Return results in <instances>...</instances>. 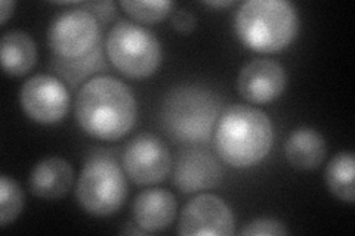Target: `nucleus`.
I'll list each match as a JSON object with an SVG mask.
<instances>
[{
    "instance_id": "obj_6",
    "label": "nucleus",
    "mask_w": 355,
    "mask_h": 236,
    "mask_svg": "<svg viewBox=\"0 0 355 236\" xmlns=\"http://www.w3.org/2000/svg\"><path fill=\"white\" fill-rule=\"evenodd\" d=\"M105 51L110 62L129 78H148L159 70L163 52L154 33L126 19L110 30Z\"/></svg>"
},
{
    "instance_id": "obj_3",
    "label": "nucleus",
    "mask_w": 355,
    "mask_h": 236,
    "mask_svg": "<svg viewBox=\"0 0 355 236\" xmlns=\"http://www.w3.org/2000/svg\"><path fill=\"white\" fill-rule=\"evenodd\" d=\"M234 28L240 42L250 51L277 53L296 39L299 15L286 0H249L239 8Z\"/></svg>"
},
{
    "instance_id": "obj_5",
    "label": "nucleus",
    "mask_w": 355,
    "mask_h": 236,
    "mask_svg": "<svg viewBox=\"0 0 355 236\" xmlns=\"http://www.w3.org/2000/svg\"><path fill=\"white\" fill-rule=\"evenodd\" d=\"M79 206L95 217L113 216L128 198V181L119 163L107 152L86 160L76 186Z\"/></svg>"
},
{
    "instance_id": "obj_1",
    "label": "nucleus",
    "mask_w": 355,
    "mask_h": 236,
    "mask_svg": "<svg viewBox=\"0 0 355 236\" xmlns=\"http://www.w3.org/2000/svg\"><path fill=\"white\" fill-rule=\"evenodd\" d=\"M74 112L77 122L89 136L117 140L135 127L138 105L123 82L111 75H96L77 93Z\"/></svg>"
},
{
    "instance_id": "obj_25",
    "label": "nucleus",
    "mask_w": 355,
    "mask_h": 236,
    "mask_svg": "<svg viewBox=\"0 0 355 236\" xmlns=\"http://www.w3.org/2000/svg\"><path fill=\"white\" fill-rule=\"evenodd\" d=\"M207 6H212V8H227V6H231L234 5V2L232 0H228V2H225V0H222V2H206Z\"/></svg>"
},
{
    "instance_id": "obj_20",
    "label": "nucleus",
    "mask_w": 355,
    "mask_h": 236,
    "mask_svg": "<svg viewBox=\"0 0 355 236\" xmlns=\"http://www.w3.org/2000/svg\"><path fill=\"white\" fill-rule=\"evenodd\" d=\"M125 12L139 22L146 24H155L163 21L173 8L169 0H151V2H135V0H123L120 2Z\"/></svg>"
},
{
    "instance_id": "obj_19",
    "label": "nucleus",
    "mask_w": 355,
    "mask_h": 236,
    "mask_svg": "<svg viewBox=\"0 0 355 236\" xmlns=\"http://www.w3.org/2000/svg\"><path fill=\"white\" fill-rule=\"evenodd\" d=\"M24 194L12 177L0 176V226L6 228L24 208Z\"/></svg>"
},
{
    "instance_id": "obj_7",
    "label": "nucleus",
    "mask_w": 355,
    "mask_h": 236,
    "mask_svg": "<svg viewBox=\"0 0 355 236\" xmlns=\"http://www.w3.org/2000/svg\"><path fill=\"white\" fill-rule=\"evenodd\" d=\"M48 40L57 58L80 60L98 49L101 27L98 19L87 10L82 8L70 9L53 19Z\"/></svg>"
},
{
    "instance_id": "obj_17",
    "label": "nucleus",
    "mask_w": 355,
    "mask_h": 236,
    "mask_svg": "<svg viewBox=\"0 0 355 236\" xmlns=\"http://www.w3.org/2000/svg\"><path fill=\"white\" fill-rule=\"evenodd\" d=\"M354 173L355 160L352 152H339L326 168V183L329 190L348 204H354L355 201Z\"/></svg>"
},
{
    "instance_id": "obj_4",
    "label": "nucleus",
    "mask_w": 355,
    "mask_h": 236,
    "mask_svg": "<svg viewBox=\"0 0 355 236\" xmlns=\"http://www.w3.org/2000/svg\"><path fill=\"white\" fill-rule=\"evenodd\" d=\"M220 114V99L200 86H180L164 98L162 126L173 140L196 143L206 140Z\"/></svg>"
},
{
    "instance_id": "obj_16",
    "label": "nucleus",
    "mask_w": 355,
    "mask_h": 236,
    "mask_svg": "<svg viewBox=\"0 0 355 236\" xmlns=\"http://www.w3.org/2000/svg\"><path fill=\"white\" fill-rule=\"evenodd\" d=\"M2 66L10 77L26 75L37 62V46L26 31L10 30L2 36Z\"/></svg>"
},
{
    "instance_id": "obj_14",
    "label": "nucleus",
    "mask_w": 355,
    "mask_h": 236,
    "mask_svg": "<svg viewBox=\"0 0 355 236\" xmlns=\"http://www.w3.org/2000/svg\"><path fill=\"white\" fill-rule=\"evenodd\" d=\"M28 183L35 197L48 201L60 199L70 192L74 183V170L61 156H48L33 167Z\"/></svg>"
},
{
    "instance_id": "obj_15",
    "label": "nucleus",
    "mask_w": 355,
    "mask_h": 236,
    "mask_svg": "<svg viewBox=\"0 0 355 236\" xmlns=\"http://www.w3.org/2000/svg\"><path fill=\"white\" fill-rule=\"evenodd\" d=\"M327 154L326 140L321 134L309 127L296 129L284 145L286 160L297 170H315L324 161Z\"/></svg>"
},
{
    "instance_id": "obj_21",
    "label": "nucleus",
    "mask_w": 355,
    "mask_h": 236,
    "mask_svg": "<svg viewBox=\"0 0 355 236\" xmlns=\"http://www.w3.org/2000/svg\"><path fill=\"white\" fill-rule=\"evenodd\" d=\"M243 236H283L288 235L286 224L275 219H254L249 221L240 232Z\"/></svg>"
},
{
    "instance_id": "obj_22",
    "label": "nucleus",
    "mask_w": 355,
    "mask_h": 236,
    "mask_svg": "<svg viewBox=\"0 0 355 236\" xmlns=\"http://www.w3.org/2000/svg\"><path fill=\"white\" fill-rule=\"evenodd\" d=\"M197 26L196 15L185 8L176 9L172 15V27L181 35H191Z\"/></svg>"
},
{
    "instance_id": "obj_9",
    "label": "nucleus",
    "mask_w": 355,
    "mask_h": 236,
    "mask_svg": "<svg viewBox=\"0 0 355 236\" xmlns=\"http://www.w3.org/2000/svg\"><path fill=\"white\" fill-rule=\"evenodd\" d=\"M19 104L33 121L55 125L62 121L69 112L70 95L60 78L36 74L21 86Z\"/></svg>"
},
{
    "instance_id": "obj_13",
    "label": "nucleus",
    "mask_w": 355,
    "mask_h": 236,
    "mask_svg": "<svg viewBox=\"0 0 355 236\" xmlns=\"http://www.w3.org/2000/svg\"><path fill=\"white\" fill-rule=\"evenodd\" d=\"M132 211L138 228L147 233H157L173 223L178 211L176 198L166 189L144 190L133 202Z\"/></svg>"
},
{
    "instance_id": "obj_24",
    "label": "nucleus",
    "mask_w": 355,
    "mask_h": 236,
    "mask_svg": "<svg viewBox=\"0 0 355 236\" xmlns=\"http://www.w3.org/2000/svg\"><path fill=\"white\" fill-rule=\"evenodd\" d=\"M14 9H15V2H9V0L0 2V22H2V26H5L8 18L14 14Z\"/></svg>"
},
{
    "instance_id": "obj_12",
    "label": "nucleus",
    "mask_w": 355,
    "mask_h": 236,
    "mask_svg": "<svg viewBox=\"0 0 355 236\" xmlns=\"http://www.w3.org/2000/svg\"><path fill=\"white\" fill-rule=\"evenodd\" d=\"M222 176L224 172L214 155L202 149H191L176 158L173 183L184 194H196L218 186Z\"/></svg>"
},
{
    "instance_id": "obj_8",
    "label": "nucleus",
    "mask_w": 355,
    "mask_h": 236,
    "mask_svg": "<svg viewBox=\"0 0 355 236\" xmlns=\"http://www.w3.org/2000/svg\"><path fill=\"white\" fill-rule=\"evenodd\" d=\"M123 168L133 183L141 186L157 185L171 173V152L164 142L154 134H138L126 145Z\"/></svg>"
},
{
    "instance_id": "obj_18",
    "label": "nucleus",
    "mask_w": 355,
    "mask_h": 236,
    "mask_svg": "<svg viewBox=\"0 0 355 236\" xmlns=\"http://www.w3.org/2000/svg\"><path fill=\"white\" fill-rule=\"evenodd\" d=\"M52 66H53V70L58 74H61L67 82L76 86L86 75L92 74L94 71H96L99 69H104L101 49H99V46H98V49L94 51L89 56H86V58L73 60V61L60 60L55 56Z\"/></svg>"
},
{
    "instance_id": "obj_11",
    "label": "nucleus",
    "mask_w": 355,
    "mask_h": 236,
    "mask_svg": "<svg viewBox=\"0 0 355 236\" xmlns=\"http://www.w3.org/2000/svg\"><path fill=\"white\" fill-rule=\"evenodd\" d=\"M287 74L284 66L274 60H254L241 69L237 91L250 104H270L286 91Z\"/></svg>"
},
{
    "instance_id": "obj_10",
    "label": "nucleus",
    "mask_w": 355,
    "mask_h": 236,
    "mask_svg": "<svg viewBox=\"0 0 355 236\" xmlns=\"http://www.w3.org/2000/svg\"><path fill=\"white\" fill-rule=\"evenodd\" d=\"M234 216L227 202L214 194H202L184 207L178 233L184 236H230L234 235Z\"/></svg>"
},
{
    "instance_id": "obj_2",
    "label": "nucleus",
    "mask_w": 355,
    "mask_h": 236,
    "mask_svg": "<svg viewBox=\"0 0 355 236\" xmlns=\"http://www.w3.org/2000/svg\"><path fill=\"white\" fill-rule=\"evenodd\" d=\"M274 143V126L263 111L232 105L218 120L215 146L220 160L234 168L261 163Z\"/></svg>"
},
{
    "instance_id": "obj_23",
    "label": "nucleus",
    "mask_w": 355,
    "mask_h": 236,
    "mask_svg": "<svg viewBox=\"0 0 355 236\" xmlns=\"http://www.w3.org/2000/svg\"><path fill=\"white\" fill-rule=\"evenodd\" d=\"M82 9L91 12L103 24L110 22L116 14V5L113 2H92V3H79Z\"/></svg>"
}]
</instances>
